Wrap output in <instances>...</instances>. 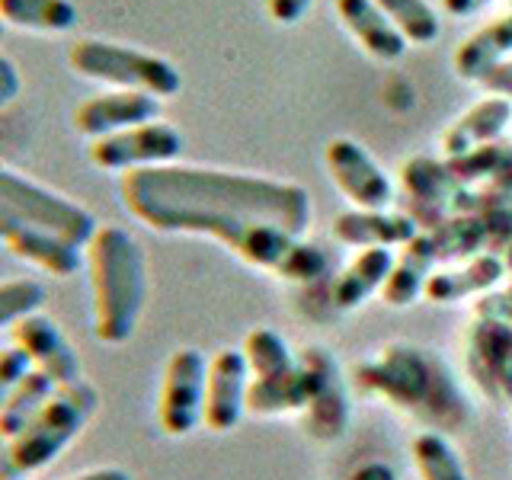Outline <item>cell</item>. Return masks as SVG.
I'll return each instance as SVG.
<instances>
[{
    "mask_svg": "<svg viewBox=\"0 0 512 480\" xmlns=\"http://www.w3.org/2000/svg\"><path fill=\"white\" fill-rule=\"evenodd\" d=\"M119 196L151 231L212 237L282 282L304 285L330 269L327 253L301 240L311 228V196L298 183L167 164L122 173Z\"/></svg>",
    "mask_w": 512,
    "mask_h": 480,
    "instance_id": "cell-1",
    "label": "cell"
},
{
    "mask_svg": "<svg viewBox=\"0 0 512 480\" xmlns=\"http://www.w3.org/2000/svg\"><path fill=\"white\" fill-rule=\"evenodd\" d=\"M352 378L365 391L388 400L400 413L423 420L432 429L455 432L468 423L471 407L452 372L429 349L410 343H391L378 359L359 362Z\"/></svg>",
    "mask_w": 512,
    "mask_h": 480,
    "instance_id": "cell-2",
    "label": "cell"
},
{
    "mask_svg": "<svg viewBox=\"0 0 512 480\" xmlns=\"http://www.w3.org/2000/svg\"><path fill=\"white\" fill-rule=\"evenodd\" d=\"M90 276V324L103 346H122L135 336L148 301V263L138 240L119 224H100L84 247Z\"/></svg>",
    "mask_w": 512,
    "mask_h": 480,
    "instance_id": "cell-3",
    "label": "cell"
},
{
    "mask_svg": "<svg viewBox=\"0 0 512 480\" xmlns=\"http://www.w3.org/2000/svg\"><path fill=\"white\" fill-rule=\"evenodd\" d=\"M100 410V391L87 378L64 384L20 436L0 445V480L32 477L68 452Z\"/></svg>",
    "mask_w": 512,
    "mask_h": 480,
    "instance_id": "cell-4",
    "label": "cell"
},
{
    "mask_svg": "<svg viewBox=\"0 0 512 480\" xmlns=\"http://www.w3.org/2000/svg\"><path fill=\"white\" fill-rule=\"evenodd\" d=\"M96 228L90 208L0 160V247L23 231H52L87 247Z\"/></svg>",
    "mask_w": 512,
    "mask_h": 480,
    "instance_id": "cell-5",
    "label": "cell"
},
{
    "mask_svg": "<svg viewBox=\"0 0 512 480\" xmlns=\"http://www.w3.org/2000/svg\"><path fill=\"white\" fill-rule=\"evenodd\" d=\"M68 64L77 77L93 80V84L109 90H141L157 100H170L183 87L180 71L167 58L109 39H77L68 48Z\"/></svg>",
    "mask_w": 512,
    "mask_h": 480,
    "instance_id": "cell-6",
    "label": "cell"
},
{
    "mask_svg": "<svg viewBox=\"0 0 512 480\" xmlns=\"http://www.w3.org/2000/svg\"><path fill=\"white\" fill-rule=\"evenodd\" d=\"M244 359L250 365L247 413L253 416H282L304 413L311 400V381L298 356L276 330L256 327L244 340Z\"/></svg>",
    "mask_w": 512,
    "mask_h": 480,
    "instance_id": "cell-7",
    "label": "cell"
},
{
    "mask_svg": "<svg viewBox=\"0 0 512 480\" xmlns=\"http://www.w3.org/2000/svg\"><path fill=\"white\" fill-rule=\"evenodd\" d=\"M400 189L416 205V224L436 228L439 221L455 215H480L493 192H480L464 186L452 167L436 157H410L400 164Z\"/></svg>",
    "mask_w": 512,
    "mask_h": 480,
    "instance_id": "cell-8",
    "label": "cell"
},
{
    "mask_svg": "<svg viewBox=\"0 0 512 480\" xmlns=\"http://www.w3.org/2000/svg\"><path fill=\"white\" fill-rule=\"evenodd\" d=\"M208 359L199 349H176L164 365L157 394V423L170 439H183L202 426Z\"/></svg>",
    "mask_w": 512,
    "mask_h": 480,
    "instance_id": "cell-9",
    "label": "cell"
},
{
    "mask_svg": "<svg viewBox=\"0 0 512 480\" xmlns=\"http://www.w3.org/2000/svg\"><path fill=\"white\" fill-rule=\"evenodd\" d=\"M180 154H183V135L160 119L125 128V132L106 135V138H96L87 148L90 164L106 173L167 167V164H176Z\"/></svg>",
    "mask_w": 512,
    "mask_h": 480,
    "instance_id": "cell-10",
    "label": "cell"
},
{
    "mask_svg": "<svg viewBox=\"0 0 512 480\" xmlns=\"http://www.w3.org/2000/svg\"><path fill=\"white\" fill-rule=\"evenodd\" d=\"M301 368L311 381V400L304 407V429L317 442H336L349 429V397L340 375V365L324 346H308L298 352Z\"/></svg>",
    "mask_w": 512,
    "mask_h": 480,
    "instance_id": "cell-11",
    "label": "cell"
},
{
    "mask_svg": "<svg viewBox=\"0 0 512 480\" xmlns=\"http://www.w3.org/2000/svg\"><path fill=\"white\" fill-rule=\"evenodd\" d=\"M324 164L333 186L362 208V212H384L394 202L391 176L384 173L375 157L352 138H330L324 148Z\"/></svg>",
    "mask_w": 512,
    "mask_h": 480,
    "instance_id": "cell-12",
    "label": "cell"
},
{
    "mask_svg": "<svg viewBox=\"0 0 512 480\" xmlns=\"http://www.w3.org/2000/svg\"><path fill=\"white\" fill-rule=\"evenodd\" d=\"M10 343L26 352L32 372L52 378L58 388L84 378V365H80V356L74 343L68 340V333L58 327V320H52L42 311L20 320L10 330Z\"/></svg>",
    "mask_w": 512,
    "mask_h": 480,
    "instance_id": "cell-13",
    "label": "cell"
},
{
    "mask_svg": "<svg viewBox=\"0 0 512 480\" xmlns=\"http://www.w3.org/2000/svg\"><path fill=\"white\" fill-rule=\"evenodd\" d=\"M247 388H250V365L244 359V349L215 352L208 359L202 426L212 432H231L240 423V416L247 413Z\"/></svg>",
    "mask_w": 512,
    "mask_h": 480,
    "instance_id": "cell-14",
    "label": "cell"
},
{
    "mask_svg": "<svg viewBox=\"0 0 512 480\" xmlns=\"http://www.w3.org/2000/svg\"><path fill=\"white\" fill-rule=\"evenodd\" d=\"M160 119V100L141 90H106L74 109V132L87 141Z\"/></svg>",
    "mask_w": 512,
    "mask_h": 480,
    "instance_id": "cell-15",
    "label": "cell"
},
{
    "mask_svg": "<svg viewBox=\"0 0 512 480\" xmlns=\"http://www.w3.org/2000/svg\"><path fill=\"white\" fill-rule=\"evenodd\" d=\"M509 362L512 327L500 320L474 317V327L468 333V368L484 394L509 400Z\"/></svg>",
    "mask_w": 512,
    "mask_h": 480,
    "instance_id": "cell-16",
    "label": "cell"
},
{
    "mask_svg": "<svg viewBox=\"0 0 512 480\" xmlns=\"http://www.w3.org/2000/svg\"><path fill=\"white\" fill-rule=\"evenodd\" d=\"M423 228L404 212H362V208H352V212H340L330 224L333 240H340L346 247L356 250H391V247H404L420 234Z\"/></svg>",
    "mask_w": 512,
    "mask_h": 480,
    "instance_id": "cell-17",
    "label": "cell"
},
{
    "mask_svg": "<svg viewBox=\"0 0 512 480\" xmlns=\"http://www.w3.org/2000/svg\"><path fill=\"white\" fill-rule=\"evenodd\" d=\"M503 276H506V263L500 253H477L471 260H464L461 266L432 272L423 288V298L432 304H455L474 295L480 298L493 292Z\"/></svg>",
    "mask_w": 512,
    "mask_h": 480,
    "instance_id": "cell-18",
    "label": "cell"
},
{
    "mask_svg": "<svg viewBox=\"0 0 512 480\" xmlns=\"http://www.w3.org/2000/svg\"><path fill=\"white\" fill-rule=\"evenodd\" d=\"M512 122V100L506 96H484L480 103H474L468 112L448 125V132L442 135V157L458 160L464 154H471L484 144H493L506 132V125Z\"/></svg>",
    "mask_w": 512,
    "mask_h": 480,
    "instance_id": "cell-19",
    "label": "cell"
},
{
    "mask_svg": "<svg viewBox=\"0 0 512 480\" xmlns=\"http://www.w3.org/2000/svg\"><path fill=\"white\" fill-rule=\"evenodd\" d=\"M333 7L340 23L362 45L365 55H372L378 61H397L407 52V39L394 29V23L381 13L375 0H336Z\"/></svg>",
    "mask_w": 512,
    "mask_h": 480,
    "instance_id": "cell-20",
    "label": "cell"
},
{
    "mask_svg": "<svg viewBox=\"0 0 512 480\" xmlns=\"http://www.w3.org/2000/svg\"><path fill=\"white\" fill-rule=\"evenodd\" d=\"M439 266V253L432 244V234L420 231L410 244H404L400 256H394V266L388 272V282L381 288V301L391 304V308H407L416 298L423 295V288L429 276Z\"/></svg>",
    "mask_w": 512,
    "mask_h": 480,
    "instance_id": "cell-21",
    "label": "cell"
},
{
    "mask_svg": "<svg viewBox=\"0 0 512 480\" xmlns=\"http://www.w3.org/2000/svg\"><path fill=\"white\" fill-rule=\"evenodd\" d=\"M4 250L16 256L20 263L55 279H68L84 266V247H77L74 240L52 234V231H23L10 237Z\"/></svg>",
    "mask_w": 512,
    "mask_h": 480,
    "instance_id": "cell-22",
    "label": "cell"
},
{
    "mask_svg": "<svg viewBox=\"0 0 512 480\" xmlns=\"http://www.w3.org/2000/svg\"><path fill=\"white\" fill-rule=\"evenodd\" d=\"M506 58H512V13L471 32V36L455 48L452 64L461 80L480 84V80Z\"/></svg>",
    "mask_w": 512,
    "mask_h": 480,
    "instance_id": "cell-23",
    "label": "cell"
},
{
    "mask_svg": "<svg viewBox=\"0 0 512 480\" xmlns=\"http://www.w3.org/2000/svg\"><path fill=\"white\" fill-rule=\"evenodd\" d=\"M394 266L391 250H359L356 260H352L340 276L333 279L330 298L340 311L359 308L365 298H372L381 292L384 282H388V272Z\"/></svg>",
    "mask_w": 512,
    "mask_h": 480,
    "instance_id": "cell-24",
    "label": "cell"
},
{
    "mask_svg": "<svg viewBox=\"0 0 512 480\" xmlns=\"http://www.w3.org/2000/svg\"><path fill=\"white\" fill-rule=\"evenodd\" d=\"M452 173L464 186L480 189V192H500V196H512V144L493 141L464 154L458 160H445Z\"/></svg>",
    "mask_w": 512,
    "mask_h": 480,
    "instance_id": "cell-25",
    "label": "cell"
},
{
    "mask_svg": "<svg viewBox=\"0 0 512 480\" xmlns=\"http://www.w3.org/2000/svg\"><path fill=\"white\" fill-rule=\"evenodd\" d=\"M0 23L58 36L77 26V7L71 0H0Z\"/></svg>",
    "mask_w": 512,
    "mask_h": 480,
    "instance_id": "cell-26",
    "label": "cell"
},
{
    "mask_svg": "<svg viewBox=\"0 0 512 480\" xmlns=\"http://www.w3.org/2000/svg\"><path fill=\"white\" fill-rule=\"evenodd\" d=\"M432 244H436L439 263H464L487 250V224L480 215H455L429 228Z\"/></svg>",
    "mask_w": 512,
    "mask_h": 480,
    "instance_id": "cell-27",
    "label": "cell"
},
{
    "mask_svg": "<svg viewBox=\"0 0 512 480\" xmlns=\"http://www.w3.org/2000/svg\"><path fill=\"white\" fill-rule=\"evenodd\" d=\"M55 391H58V384L52 378H45L42 372H29L20 388L10 394L7 404L0 407V439L10 442L13 436H20V432L39 416V410L55 397Z\"/></svg>",
    "mask_w": 512,
    "mask_h": 480,
    "instance_id": "cell-28",
    "label": "cell"
},
{
    "mask_svg": "<svg viewBox=\"0 0 512 480\" xmlns=\"http://www.w3.org/2000/svg\"><path fill=\"white\" fill-rule=\"evenodd\" d=\"M410 458L420 480H468V471H464L452 442L436 429L416 432L410 442Z\"/></svg>",
    "mask_w": 512,
    "mask_h": 480,
    "instance_id": "cell-29",
    "label": "cell"
},
{
    "mask_svg": "<svg viewBox=\"0 0 512 480\" xmlns=\"http://www.w3.org/2000/svg\"><path fill=\"white\" fill-rule=\"evenodd\" d=\"M381 13L394 23V29L407 39V45H432L442 32L439 13L426 0H375Z\"/></svg>",
    "mask_w": 512,
    "mask_h": 480,
    "instance_id": "cell-30",
    "label": "cell"
},
{
    "mask_svg": "<svg viewBox=\"0 0 512 480\" xmlns=\"http://www.w3.org/2000/svg\"><path fill=\"white\" fill-rule=\"evenodd\" d=\"M45 304V285L39 279H4L0 282V330H13L20 320L39 314Z\"/></svg>",
    "mask_w": 512,
    "mask_h": 480,
    "instance_id": "cell-31",
    "label": "cell"
},
{
    "mask_svg": "<svg viewBox=\"0 0 512 480\" xmlns=\"http://www.w3.org/2000/svg\"><path fill=\"white\" fill-rule=\"evenodd\" d=\"M29 372H32V365L23 349H16L13 343L0 349V407L7 404L10 394L20 388Z\"/></svg>",
    "mask_w": 512,
    "mask_h": 480,
    "instance_id": "cell-32",
    "label": "cell"
},
{
    "mask_svg": "<svg viewBox=\"0 0 512 480\" xmlns=\"http://www.w3.org/2000/svg\"><path fill=\"white\" fill-rule=\"evenodd\" d=\"M474 317H484V320H500V324L512 327V285L503 288V292H487L480 295L474 304Z\"/></svg>",
    "mask_w": 512,
    "mask_h": 480,
    "instance_id": "cell-33",
    "label": "cell"
},
{
    "mask_svg": "<svg viewBox=\"0 0 512 480\" xmlns=\"http://www.w3.org/2000/svg\"><path fill=\"white\" fill-rule=\"evenodd\" d=\"M263 7L269 13V20L272 23H279V26H295L304 13H308L311 7V0H263Z\"/></svg>",
    "mask_w": 512,
    "mask_h": 480,
    "instance_id": "cell-34",
    "label": "cell"
},
{
    "mask_svg": "<svg viewBox=\"0 0 512 480\" xmlns=\"http://www.w3.org/2000/svg\"><path fill=\"white\" fill-rule=\"evenodd\" d=\"M20 87H23L20 68H16L7 55H0V109L10 106L16 96H20Z\"/></svg>",
    "mask_w": 512,
    "mask_h": 480,
    "instance_id": "cell-35",
    "label": "cell"
},
{
    "mask_svg": "<svg viewBox=\"0 0 512 480\" xmlns=\"http://www.w3.org/2000/svg\"><path fill=\"white\" fill-rule=\"evenodd\" d=\"M480 87L487 90V96H506V100H512V58L496 64V68L480 80Z\"/></svg>",
    "mask_w": 512,
    "mask_h": 480,
    "instance_id": "cell-36",
    "label": "cell"
},
{
    "mask_svg": "<svg viewBox=\"0 0 512 480\" xmlns=\"http://www.w3.org/2000/svg\"><path fill=\"white\" fill-rule=\"evenodd\" d=\"M346 480H397V474L391 464H384V461H365Z\"/></svg>",
    "mask_w": 512,
    "mask_h": 480,
    "instance_id": "cell-37",
    "label": "cell"
},
{
    "mask_svg": "<svg viewBox=\"0 0 512 480\" xmlns=\"http://www.w3.org/2000/svg\"><path fill=\"white\" fill-rule=\"evenodd\" d=\"M68 480H135L125 468H116V464H106V468H90V471H80Z\"/></svg>",
    "mask_w": 512,
    "mask_h": 480,
    "instance_id": "cell-38",
    "label": "cell"
},
{
    "mask_svg": "<svg viewBox=\"0 0 512 480\" xmlns=\"http://www.w3.org/2000/svg\"><path fill=\"white\" fill-rule=\"evenodd\" d=\"M490 4V0H442V10L448 16H474Z\"/></svg>",
    "mask_w": 512,
    "mask_h": 480,
    "instance_id": "cell-39",
    "label": "cell"
},
{
    "mask_svg": "<svg viewBox=\"0 0 512 480\" xmlns=\"http://www.w3.org/2000/svg\"><path fill=\"white\" fill-rule=\"evenodd\" d=\"M503 263H506V269H512V240H509V247L503 250Z\"/></svg>",
    "mask_w": 512,
    "mask_h": 480,
    "instance_id": "cell-40",
    "label": "cell"
},
{
    "mask_svg": "<svg viewBox=\"0 0 512 480\" xmlns=\"http://www.w3.org/2000/svg\"><path fill=\"white\" fill-rule=\"evenodd\" d=\"M509 404H512V362H509Z\"/></svg>",
    "mask_w": 512,
    "mask_h": 480,
    "instance_id": "cell-41",
    "label": "cell"
},
{
    "mask_svg": "<svg viewBox=\"0 0 512 480\" xmlns=\"http://www.w3.org/2000/svg\"><path fill=\"white\" fill-rule=\"evenodd\" d=\"M0 36H4V23H0Z\"/></svg>",
    "mask_w": 512,
    "mask_h": 480,
    "instance_id": "cell-42",
    "label": "cell"
},
{
    "mask_svg": "<svg viewBox=\"0 0 512 480\" xmlns=\"http://www.w3.org/2000/svg\"><path fill=\"white\" fill-rule=\"evenodd\" d=\"M0 445H4V439H0Z\"/></svg>",
    "mask_w": 512,
    "mask_h": 480,
    "instance_id": "cell-43",
    "label": "cell"
}]
</instances>
